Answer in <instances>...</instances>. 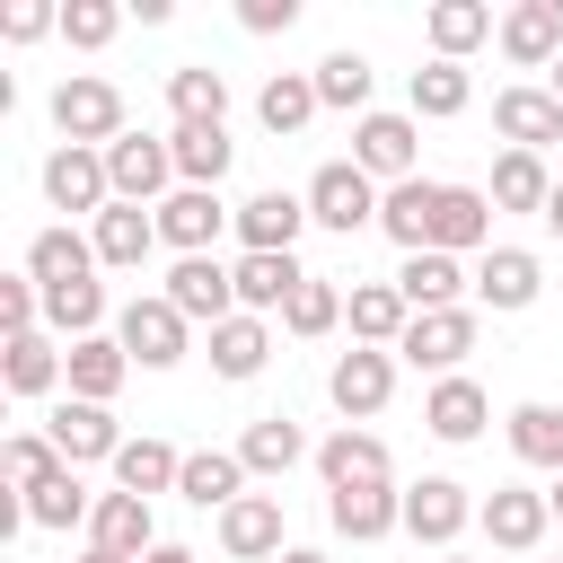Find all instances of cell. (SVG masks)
<instances>
[{"mask_svg":"<svg viewBox=\"0 0 563 563\" xmlns=\"http://www.w3.org/2000/svg\"><path fill=\"white\" fill-rule=\"evenodd\" d=\"M114 343L132 352V369H176V361L194 352V325H185V308H176L167 290H132V299L114 308Z\"/></svg>","mask_w":563,"mask_h":563,"instance_id":"obj_1","label":"cell"},{"mask_svg":"<svg viewBox=\"0 0 563 563\" xmlns=\"http://www.w3.org/2000/svg\"><path fill=\"white\" fill-rule=\"evenodd\" d=\"M53 132H62V141H79V150L123 141V132H132V123H123V88H114V79H97V70H70V79L53 88Z\"/></svg>","mask_w":563,"mask_h":563,"instance_id":"obj_2","label":"cell"},{"mask_svg":"<svg viewBox=\"0 0 563 563\" xmlns=\"http://www.w3.org/2000/svg\"><path fill=\"white\" fill-rule=\"evenodd\" d=\"M378 202H387V185H378V176H361L352 158H325V167L308 176V220H317V229H334V238L378 229Z\"/></svg>","mask_w":563,"mask_h":563,"instance_id":"obj_3","label":"cell"},{"mask_svg":"<svg viewBox=\"0 0 563 563\" xmlns=\"http://www.w3.org/2000/svg\"><path fill=\"white\" fill-rule=\"evenodd\" d=\"M475 510H484V501H475L457 475H413V484H405V537L431 545V554H457V537L475 528Z\"/></svg>","mask_w":563,"mask_h":563,"instance_id":"obj_4","label":"cell"},{"mask_svg":"<svg viewBox=\"0 0 563 563\" xmlns=\"http://www.w3.org/2000/svg\"><path fill=\"white\" fill-rule=\"evenodd\" d=\"M352 167H361V176H378V185L422 176V123H413V114H396V106H369V114L352 123Z\"/></svg>","mask_w":563,"mask_h":563,"instance_id":"obj_5","label":"cell"},{"mask_svg":"<svg viewBox=\"0 0 563 563\" xmlns=\"http://www.w3.org/2000/svg\"><path fill=\"white\" fill-rule=\"evenodd\" d=\"M475 334H484V308H431V317H413V325H405L396 361H405V369H422V378H457V369H466V352H475Z\"/></svg>","mask_w":563,"mask_h":563,"instance_id":"obj_6","label":"cell"},{"mask_svg":"<svg viewBox=\"0 0 563 563\" xmlns=\"http://www.w3.org/2000/svg\"><path fill=\"white\" fill-rule=\"evenodd\" d=\"M106 176H114V202L158 211V202L176 194V150H167V132H123V141H106Z\"/></svg>","mask_w":563,"mask_h":563,"instance_id":"obj_7","label":"cell"},{"mask_svg":"<svg viewBox=\"0 0 563 563\" xmlns=\"http://www.w3.org/2000/svg\"><path fill=\"white\" fill-rule=\"evenodd\" d=\"M44 202H53V211H70V220H79V211L97 220V211L114 202V176H106V150H79V141H53V150H44Z\"/></svg>","mask_w":563,"mask_h":563,"instance_id":"obj_8","label":"cell"},{"mask_svg":"<svg viewBox=\"0 0 563 563\" xmlns=\"http://www.w3.org/2000/svg\"><path fill=\"white\" fill-rule=\"evenodd\" d=\"M229 229H238V202H220L211 185H176L158 202V246H176V255H211Z\"/></svg>","mask_w":563,"mask_h":563,"instance_id":"obj_9","label":"cell"},{"mask_svg":"<svg viewBox=\"0 0 563 563\" xmlns=\"http://www.w3.org/2000/svg\"><path fill=\"white\" fill-rule=\"evenodd\" d=\"M211 537H220V554H229V563H282V554H290L282 493H246V501H229V510L211 519Z\"/></svg>","mask_w":563,"mask_h":563,"instance_id":"obj_10","label":"cell"},{"mask_svg":"<svg viewBox=\"0 0 563 563\" xmlns=\"http://www.w3.org/2000/svg\"><path fill=\"white\" fill-rule=\"evenodd\" d=\"M299 229H317L308 220V194L264 185V194L238 202V255H299Z\"/></svg>","mask_w":563,"mask_h":563,"instance_id":"obj_11","label":"cell"},{"mask_svg":"<svg viewBox=\"0 0 563 563\" xmlns=\"http://www.w3.org/2000/svg\"><path fill=\"white\" fill-rule=\"evenodd\" d=\"M325 396H334V413L343 422H378L387 413V396H396V352H334V369H325Z\"/></svg>","mask_w":563,"mask_h":563,"instance_id":"obj_12","label":"cell"},{"mask_svg":"<svg viewBox=\"0 0 563 563\" xmlns=\"http://www.w3.org/2000/svg\"><path fill=\"white\" fill-rule=\"evenodd\" d=\"M475 528H484V545H501V554H537L545 528H554V510H545L537 484H493L484 510H475Z\"/></svg>","mask_w":563,"mask_h":563,"instance_id":"obj_13","label":"cell"},{"mask_svg":"<svg viewBox=\"0 0 563 563\" xmlns=\"http://www.w3.org/2000/svg\"><path fill=\"white\" fill-rule=\"evenodd\" d=\"M493 132L510 141V150H563V106H554V88L545 79H510L501 97H493Z\"/></svg>","mask_w":563,"mask_h":563,"instance_id":"obj_14","label":"cell"},{"mask_svg":"<svg viewBox=\"0 0 563 563\" xmlns=\"http://www.w3.org/2000/svg\"><path fill=\"white\" fill-rule=\"evenodd\" d=\"M158 290L185 308V325H229V317H238V282H229L220 255H176Z\"/></svg>","mask_w":563,"mask_h":563,"instance_id":"obj_15","label":"cell"},{"mask_svg":"<svg viewBox=\"0 0 563 563\" xmlns=\"http://www.w3.org/2000/svg\"><path fill=\"white\" fill-rule=\"evenodd\" d=\"M317 475H325V493L396 484V457H387V440H378L369 422H343V431H325V440H317Z\"/></svg>","mask_w":563,"mask_h":563,"instance_id":"obj_16","label":"cell"},{"mask_svg":"<svg viewBox=\"0 0 563 563\" xmlns=\"http://www.w3.org/2000/svg\"><path fill=\"white\" fill-rule=\"evenodd\" d=\"M493 44H501L510 70H554L563 62V0H510Z\"/></svg>","mask_w":563,"mask_h":563,"instance_id":"obj_17","label":"cell"},{"mask_svg":"<svg viewBox=\"0 0 563 563\" xmlns=\"http://www.w3.org/2000/svg\"><path fill=\"white\" fill-rule=\"evenodd\" d=\"M537 299H545V264H537L528 246H493V255H475V308L519 317V308H537Z\"/></svg>","mask_w":563,"mask_h":563,"instance_id":"obj_18","label":"cell"},{"mask_svg":"<svg viewBox=\"0 0 563 563\" xmlns=\"http://www.w3.org/2000/svg\"><path fill=\"white\" fill-rule=\"evenodd\" d=\"M484 422H493V396H484V378H431L422 387V431L431 440H449V449H466V440H484Z\"/></svg>","mask_w":563,"mask_h":563,"instance_id":"obj_19","label":"cell"},{"mask_svg":"<svg viewBox=\"0 0 563 563\" xmlns=\"http://www.w3.org/2000/svg\"><path fill=\"white\" fill-rule=\"evenodd\" d=\"M44 440L70 457V466H114V449H123V422H114V405H79V396H62L53 413H44Z\"/></svg>","mask_w":563,"mask_h":563,"instance_id":"obj_20","label":"cell"},{"mask_svg":"<svg viewBox=\"0 0 563 563\" xmlns=\"http://www.w3.org/2000/svg\"><path fill=\"white\" fill-rule=\"evenodd\" d=\"M431 246L440 255H493V194L484 185H440V211H431Z\"/></svg>","mask_w":563,"mask_h":563,"instance_id":"obj_21","label":"cell"},{"mask_svg":"<svg viewBox=\"0 0 563 563\" xmlns=\"http://www.w3.org/2000/svg\"><path fill=\"white\" fill-rule=\"evenodd\" d=\"M88 246H97L106 273H141V264L158 255V211H141V202H106V211L88 220Z\"/></svg>","mask_w":563,"mask_h":563,"instance_id":"obj_22","label":"cell"},{"mask_svg":"<svg viewBox=\"0 0 563 563\" xmlns=\"http://www.w3.org/2000/svg\"><path fill=\"white\" fill-rule=\"evenodd\" d=\"M26 273H35V290H70V282H97L106 264H97L88 229L53 220V229H35V238H26Z\"/></svg>","mask_w":563,"mask_h":563,"instance_id":"obj_23","label":"cell"},{"mask_svg":"<svg viewBox=\"0 0 563 563\" xmlns=\"http://www.w3.org/2000/svg\"><path fill=\"white\" fill-rule=\"evenodd\" d=\"M343 325H352L361 352H396L405 325H413V308H405L396 282H352V290H343Z\"/></svg>","mask_w":563,"mask_h":563,"instance_id":"obj_24","label":"cell"},{"mask_svg":"<svg viewBox=\"0 0 563 563\" xmlns=\"http://www.w3.org/2000/svg\"><path fill=\"white\" fill-rule=\"evenodd\" d=\"M325 519H334V537L378 545V537L405 528V484H352V493H325Z\"/></svg>","mask_w":563,"mask_h":563,"instance_id":"obj_25","label":"cell"},{"mask_svg":"<svg viewBox=\"0 0 563 563\" xmlns=\"http://www.w3.org/2000/svg\"><path fill=\"white\" fill-rule=\"evenodd\" d=\"M396 290H405V308H413V317H431V308H466L475 273H466L457 255L422 246V255H405V264H396Z\"/></svg>","mask_w":563,"mask_h":563,"instance_id":"obj_26","label":"cell"},{"mask_svg":"<svg viewBox=\"0 0 563 563\" xmlns=\"http://www.w3.org/2000/svg\"><path fill=\"white\" fill-rule=\"evenodd\" d=\"M0 378H9L18 405L70 387V369H62V334H44V325H35V334H9V343H0Z\"/></svg>","mask_w":563,"mask_h":563,"instance_id":"obj_27","label":"cell"},{"mask_svg":"<svg viewBox=\"0 0 563 563\" xmlns=\"http://www.w3.org/2000/svg\"><path fill=\"white\" fill-rule=\"evenodd\" d=\"M299 457H317V449H308V431H299L290 413H255V422L238 431V466H246L255 484H282Z\"/></svg>","mask_w":563,"mask_h":563,"instance_id":"obj_28","label":"cell"},{"mask_svg":"<svg viewBox=\"0 0 563 563\" xmlns=\"http://www.w3.org/2000/svg\"><path fill=\"white\" fill-rule=\"evenodd\" d=\"M88 545H97V554H114V563H141V554L158 545V519H150V501H141V493H97Z\"/></svg>","mask_w":563,"mask_h":563,"instance_id":"obj_29","label":"cell"},{"mask_svg":"<svg viewBox=\"0 0 563 563\" xmlns=\"http://www.w3.org/2000/svg\"><path fill=\"white\" fill-rule=\"evenodd\" d=\"M62 369H70V396L79 405H114L123 378H132V352L114 334H88V343H62Z\"/></svg>","mask_w":563,"mask_h":563,"instance_id":"obj_30","label":"cell"},{"mask_svg":"<svg viewBox=\"0 0 563 563\" xmlns=\"http://www.w3.org/2000/svg\"><path fill=\"white\" fill-rule=\"evenodd\" d=\"M317 114H325V106H317V70H273V79L255 88V123H264L273 141H299Z\"/></svg>","mask_w":563,"mask_h":563,"instance_id":"obj_31","label":"cell"},{"mask_svg":"<svg viewBox=\"0 0 563 563\" xmlns=\"http://www.w3.org/2000/svg\"><path fill=\"white\" fill-rule=\"evenodd\" d=\"M229 282H238V308H246V317H282L290 290L308 282V264H299V255H238Z\"/></svg>","mask_w":563,"mask_h":563,"instance_id":"obj_32","label":"cell"},{"mask_svg":"<svg viewBox=\"0 0 563 563\" xmlns=\"http://www.w3.org/2000/svg\"><path fill=\"white\" fill-rule=\"evenodd\" d=\"M246 484H255V475L238 466V449H185V475H176V493H185L194 510H211V519H220L229 501H246Z\"/></svg>","mask_w":563,"mask_h":563,"instance_id":"obj_33","label":"cell"},{"mask_svg":"<svg viewBox=\"0 0 563 563\" xmlns=\"http://www.w3.org/2000/svg\"><path fill=\"white\" fill-rule=\"evenodd\" d=\"M422 35H431V62H466L475 44H493V35H501V18H493L484 0H431Z\"/></svg>","mask_w":563,"mask_h":563,"instance_id":"obj_34","label":"cell"},{"mask_svg":"<svg viewBox=\"0 0 563 563\" xmlns=\"http://www.w3.org/2000/svg\"><path fill=\"white\" fill-rule=\"evenodd\" d=\"M501 431H510V457H519V466L563 475V405L528 396V405H510V413H501Z\"/></svg>","mask_w":563,"mask_h":563,"instance_id":"obj_35","label":"cell"},{"mask_svg":"<svg viewBox=\"0 0 563 563\" xmlns=\"http://www.w3.org/2000/svg\"><path fill=\"white\" fill-rule=\"evenodd\" d=\"M167 150H176V185H211V194H220V176H229V158H238L229 123H176Z\"/></svg>","mask_w":563,"mask_h":563,"instance_id":"obj_36","label":"cell"},{"mask_svg":"<svg viewBox=\"0 0 563 563\" xmlns=\"http://www.w3.org/2000/svg\"><path fill=\"white\" fill-rule=\"evenodd\" d=\"M484 194H493V211H537V220H545V202H554V167H545L537 150H501Z\"/></svg>","mask_w":563,"mask_h":563,"instance_id":"obj_37","label":"cell"},{"mask_svg":"<svg viewBox=\"0 0 563 563\" xmlns=\"http://www.w3.org/2000/svg\"><path fill=\"white\" fill-rule=\"evenodd\" d=\"M176 475H185V449H167V440H150V431L114 449V493L158 501V493H176Z\"/></svg>","mask_w":563,"mask_h":563,"instance_id":"obj_38","label":"cell"},{"mask_svg":"<svg viewBox=\"0 0 563 563\" xmlns=\"http://www.w3.org/2000/svg\"><path fill=\"white\" fill-rule=\"evenodd\" d=\"M466 106H475L466 62H422L413 88H405V114H413V123H449V114H466Z\"/></svg>","mask_w":563,"mask_h":563,"instance_id":"obj_39","label":"cell"},{"mask_svg":"<svg viewBox=\"0 0 563 563\" xmlns=\"http://www.w3.org/2000/svg\"><path fill=\"white\" fill-rule=\"evenodd\" d=\"M431 211H440V185H431V176H405V185H387L378 229H387L405 255H422V246H431Z\"/></svg>","mask_w":563,"mask_h":563,"instance_id":"obj_40","label":"cell"},{"mask_svg":"<svg viewBox=\"0 0 563 563\" xmlns=\"http://www.w3.org/2000/svg\"><path fill=\"white\" fill-rule=\"evenodd\" d=\"M264 361H273V325H264V317L238 308L229 325H211V369H220V378L246 387V378H264Z\"/></svg>","mask_w":563,"mask_h":563,"instance_id":"obj_41","label":"cell"},{"mask_svg":"<svg viewBox=\"0 0 563 563\" xmlns=\"http://www.w3.org/2000/svg\"><path fill=\"white\" fill-rule=\"evenodd\" d=\"M167 114L176 123H229V79L211 62H176L167 70Z\"/></svg>","mask_w":563,"mask_h":563,"instance_id":"obj_42","label":"cell"},{"mask_svg":"<svg viewBox=\"0 0 563 563\" xmlns=\"http://www.w3.org/2000/svg\"><path fill=\"white\" fill-rule=\"evenodd\" d=\"M97 519V493L79 484V466H62L44 493H26V528H44V537H70V528H88Z\"/></svg>","mask_w":563,"mask_h":563,"instance_id":"obj_43","label":"cell"},{"mask_svg":"<svg viewBox=\"0 0 563 563\" xmlns=\"http://www.w3.org/2000/svg\"><path fill=\"white\" fill-rule=\"evenodd\" d=\"M369 88H378V70H369V53H325L317 62V106L325 114H369Z\"/></svg>","mask_w":563,"mask_h":563,"instance_id":"obj_44","label":"cell"},{"mask_svg":"<svg viewBox=\"0 0 563 563\" xmlns=\"http://www.w3.org/2000/svg\"><path fill=\"white\" fill-rule=\"evenodd\" d=\"M334 325H343V290H334V273H308V282L290 290V308H282V334L317 343V334H334Z\"/></svg>","mask_w":563,"mask_h":563,"instance_id":"obj_45","label":"cell"},{"mask_svg":"<svg viewBox=\"0 0 563 563\" xmlns=\"http://www.w3.org/2000/svg\"><path fill=\"white\" fill-rule=\"evenodd\" d=\"M62 466H70V457H62L44 431H9V440H0V475H9V493H44Z\"/></svg>","mask_w":563,"mask_h":563,"instance_id":"obj_46","label":"cell"},{"mask_svg":"<svg viewBox=\"0 0 563 563\" xmlns=\"http://www.w3.org/2000/svg\"><path fill=\"white\" fill-rule=\"evenodd\" d=\"M114 26H123L114 0H70V9H62V44H70V53H106Z\"/></svg>","mask_w":563,"mask_h":563,"instance_id":"obj_47","label":"cell"},{"mask_svg":"<svg viewBox=\"0 0 563 563\" xmlns=\"http://www.w3.org/2000/svg\"><path fill=\"white\" fill-rule=\"evenodd\" d=\"M35 325H44L35 273H0V343H9V334H35Z\"/></svg>","mask_w":563,"mask_h":563,"instance_id":"obj_48","label":"cell"},{"mask_svg":"<svg viewBox=\"0 0 563 563\" xmlns=\"http://www.w3.org/2000/svg\"><path fill=\"white\" fill-rule=\"evenodd\" d=\"M0 35H9V44H35V35H62V9H44V0H9V9H0Z\"/></svg>","mask_w":563,"mask_h":563,"instance_id":"obj_49","label":"cell"},{"mask_svg":"<svg viewBox=\"0 0 563 563\" xmlns=\"http://www.w3.org/2000/svg\"><path fill=\"white\" fill-rule=\"evenodd\" d=\"M238 26L246 35H290L299 26V0H238Z\"/></svg>","mask_w":563,"mask_h":563,"instance_id":"obj_50","label":"cell"},{"mask_svg":"<svg viewBox=\"0 0 563 563\" xmlns=\"http://www.w3.org/2000/svg\"><path fill=\"white\" fill-rule=\"evenodd\" d=\"M141 563H202V554H194V545H150Z\"/></svg>","mask_w":563,"mask_h":563,"instance_id":"obj_51","label":"cell"},{"mask_svg":"<svg viewBox=\"0 0 563 563\" xmlns=\"http://www.w3.org/2000/svg\"><path fill=\"white\" fill-rule=\"evenodd\" d=\"M545 229L563 238V176H554V202H545Z\"/></svg>","mask_w":563,"mask_h":563,"instance_id":"obj_52","label":"cell"},{"mask_svg":"<svg viewBox=\"0 0 563 563\" xmlns=\"http://www.w3.org/2000/svg\"><path fill=\"white\" fill-rule=\"evenodd\" d=\"M282 563H334V554H317V545H290V554H282Z\"/></svg>","mask_w":563,"mask_h":563,"instance_id":"obj_53","label":"cell"},{"mask_svg":"<svg viewBox=\"0 0 563 563\" xmlns=\"http://www.w3.org/2000/svg\"><path fill=\"white\" fill-rule=\"evenodd\" d=\"M545 510H554V528H563V475H554V484H545Z\"/></svg>","mask_w":563,"mask_h":563,"instance_id":"obj_54","label":"cell"},{"mask_svg":"<svg viewBox=\"0 0 563 563\" xmlns=\"http://www.w3.org/2000/svg\"><path fill=\"white\" fill-rule=\"evenodd\" d=\"M545 88H554V106H563V62H554V70H545Z\"/></svg>","mask_w":563,"mask_h":563,"instance_id":"obj_55","label":"cell"},{"mask_svg":"<svg viewBox=\"0 0 563 563\" xmlns=\"http://www.w3.org/2000/svg\"><path fill=\"white\" fill-rule=\"evenodd\" d=\"M79 563H114V554H97V545H88V554H79Z\"/></svg>","mask_w":563,"mask_h":563,"instance_id":"obj_56","label":"cell"},{"mask_svg":"<svg viewBox=\"0 0 563 563\" xmlns=\"http://www.w3.org/2000/svg\"><path fill=\"white\" fill-rule=\"evenodd\" d=\"M431 563H475V554H431Z\"/></svg>","mask_w":563,"mask_h":563,"instance_id":"obj_57","label":"cell"}]
</instances>
